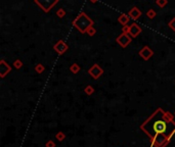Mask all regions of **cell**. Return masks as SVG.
I'll use <instances>...</instances> for the list:
<instances>
[{
  "mask_svg": "<svg viewBox=\"0 0 175 147\" xmlns=\"http://www.w3.org/2000/svg\"><path fill=\"white\" fill-rule=\"evenodd\" d=\"M174 114L158 107L140 126L148 135L152 147H166L175 134Z\"/></svg>",
  "mask_w": 175,
  "mask_h": 147,
  "instance_id": "obj_1",
  "label": "cell"
},
{
  "mask_svg": "<svg viewBox=\"0 0 175 147\" xmlns=\"http://www.w3.org/2000/svg\"><path fill=\"white\" fill-rule=\"evenodd\" d=\"M56 15H57L60 19H63V17L66 15V10L64 8H60L57 11H56Z\"/></svg>",
  "mask_w": 175,
  "mask_h": 147,
  "instance_id": "obj_19",
  "label": "cell"
},
{
  "mask_svg": "<svg viewBox=\"0 0 175 147\" xmlns=\"http://www.w3.org/2000/svg\"><path fill=\"white\" fill-rule=\"evenodd\" d=\"M13 66H15L17 70H20V68H22V66H23V61L20 59H17L13 61Z\"/></svg>",
  "mask_w": 175,
  "mask_h": 147,
  "instance_id": "obj_18",
  "label": "cell"
},
{
  "mask_svg": "<svg viewBox=\"0 0 175 147\" xmlns=\"http://www.w3.org/2000/svg\"><path fill=\"white\" fill-rule=\"evenodd\" d=\"M89 1H90L91 3H95V2H97L98 0H89Z\"/></svg>",
  "mask_w": 175,
  "mask_h": 147,
  "instance_id": "obj_24",
  "label": "cell"
},
{
  "mask_svg": "<svg viewBox=\"0 0 175 147\" xmlns=\"http://www.w3.org/2000/svg\"><path fill=\"white\" fill-rule=\"evenodd\" d=\"M72 24H73V26L80 32V33L85 34L89 28L93 27L94 22H93V20L90 19L84 11H82V13H80L79 15L74 20Z\"/></svg>",
  "mask_w": 175,
  "mask_h": 147,
  "instance_id": "obj_2",
  "label": "cell"
},
{
  "mask_svg": "<svg viewBox=\"0 0 175 147\" xmlns=\"http://www.w3.org/2000/svg\"><path fill=\"white\" fill-rule=\"evenodd\" d=\"M116 41H117V43L119 44V45L121 46L122 48H126L128 45H129L130 43H131L132 38L130 37V36L128 35V34L122 33L121 35H119L118 37H117Z\"/></svg>",
  "mask_w": 175,
  "mask_h": 147,
  "instance_id": "obj_5",
  "label": "cell"
},
{
  "mask_svg": "<svg viewBox=\"0 0 175 147\" xmlns=\"http://www.w3.org/2000/svg\"><path fill=\"white\" fill-rule=\"evenodd\" d=\"M70 70H71V72H73V74H78V72H80V65L78 63H73L70 66Z\"/></svg>",
  "mask_w": 175,
  "mask_h": 147,
  "instance_id": "obj_12",
  "label": "cell"
},
{
  "mask_svg": "<svg viewBox=\"0 0 175 147\" xmlns=\"http://www.w3.org/2000/svg\"><path fill=\"white\" fill-rule=\"evenodd\" d=\"M146 17H148V19L153 20V19H154V17H157V13L154 10V9H150V10L146 11Z\"/></svg>",
  "mask_w": 175,
  "mask_h": 147,
  "instance_id": "obj_16",
  "label": "cell"
},
{
  "mask_svg": "<svg viewBox=\"0 0 175 147\" xmlns=\"http://www.w3.org/2000/svg\"><path fill=\"white\" fill-rule=\"evenodd\" d=\"M138 54H139V56L144 60H148L153 55H154V51H153L148 46H144V47L139 50Z\"/></svg>",
  "mask_w": 175,
  "mask_h": 147,
  "instance_id": "obj_8",
  "label": "cell"
},
{
  "mask_svg": "<svg viewBox=\"0 0 175 147\" xmlns=\"http://www.w3.org/2000/svg\"><path fill=\"white\" fill-rule=\"evenodd\" d=\"M167 3H168V0H156V4L158 5L159 7H161V8L166 6Z\"/></svg>",
  "mask_w": 175,
  "mask_h": 147,
  "instance_id": "obj_17",
  "label": "cell"
},
{
  "mask_svg": "<svg viewBox=\"0 0 175 147\" xmlns=\"http://www.w3.org/2000/svg\"><path fill=\"white\" fill-rule=\"evenodd\" d=\"M168 27L170 28V29L172 30L173 32H175V17H173V19L171 20L170 22H169Z\"/></svg>",
  "mask_w": 175,
  "mask_h": 147,
  "instance_id": "obj_20",
  "label": "cell"
},
{
  "mask_svg": "<svg viewBox=\"0 0 175 147\" xmlns=\"http://www.w3.org/2000/svg\"><path fill=\"white\" fill-rule=\"evenodd\" d=\"M86 33H87L88 35L90 36V37H92V36H94V35H95V33H96V30L94 29L93 27H91V28H89V29L87 30V32H86Z\"/></svg>",
  "mask_w": 175,
  "mask_h": 147,
  "instance_id": "obj_21",
  "label": "cell"
},
{
  "mask_svg": "<svg viewBox=\"0 0 175 147\" xmlns=\"http://www.w3.org/2000/svg\"><path fill=\"white\" fill-rule=\"evenodd\" d=\"M60 0H34V2L44 11V13H49L54 6L58 3Z\"/></svg>",
  "mask_w": 175,
  "mask_h": 147,
  "instance_id": "obj_3",
  "label": "cell"
},
{
  "mask_svg": "<svg viewBox=\"0 0 175 147\" xmlns=\"http://www.w3.org/2000/svg\"><path fill=\"white\" fill-rule=\"evenodd\" d=\"M88 74L93 78L94 80H97L98 78H100L104 74V70L98 65L97 63H94L91 68L88 70Z\"/></svg>",
  "mask_w": 175,
  "mask_h": 147,
  "instance_id": "obj_4",
  "label": "cell"
},
{
  "mask_svg": "<svg viewBox=\"0 0 175 147\" xmlns=\"http://www.w3.org/2000/svg\"><path fill=\"white\" fill-rule=\"evenodd\" d=\"M45 147H55V143H54V141L49 140V141H47V142H46Z\"/></svg>",
  "mask_w": 175,
  "mask_h": 147,
  "instance_id": "obj_23",
  "label": "cell"
},
{
  "mask_svg": "<svg viewBox=\"0 0 175 147\" xmlns=\"http://www.w3.org/2000/svg\"><path fill=\"white\" fill-rule=\"evenodd\" d=\"M142 32V29L137 25L136 23H133L131 26H130V30H129V36L133 39V38H136L140 33Z\"/></svg>",
  "mask_w": 175,
  "mask_h": 147,
  "instance_id": "obj_9",
  "label": "cell"
},
{
  "mask_svg": "<svg viewBox=\"0 0 175 147\" xmlns=\"http://www.w3.org/2000/svg\"><path fill=\"white\" fill-rule=\"evenodd\" d=\"M55 138L57 139V141H60V142H62V141H64V140H65V139H66V134L63 132V131H60V132L56 133Z\"/></svg>",
  "mask_w": 175,
  "mask_h": 147,
  "instance_id": "obj_13",
  "label": "cell"
},
{
  "mask_svg": "<svg viewBox=\"0 0 175 147\" xmlns=\"http://www.w3.org/2000/svg\"><path fill=\"white\" fill-rule=\"evenodd\" d=\"M174 116H175V112H174Z\"/></svg>",
  "mask_w": 175,
  "mask_h": 147,
  "instance_id": "obj_25",
  "label": "cell"
},
{
  "mask_svg": "<svg viewBox=\"0 0 175 147\" xmlns=\"http://www.w3.org/2000/svg\"><path fill=\"white\" fill-rule=\"evenodd\" d=\"M84 92H85L87 95H92V94L94 93V88L92 87V86H90V85H88V86H86L85 87V89H84Z\"/></svg>",
  "mask_w": 175,
  "mask_h": 147,
  "instance_id": "obj_15",
  "label": "cell"
},
{
  "mask_svg": "<svg viewBox=\"0 0 175 147\" xmlns=\"http://www.w3.org/2000/svg\"><path fill=\"white\" fill-rule=\"evenodd\" d=\"M53 49L58 55H62V54H64L68 49H69V46H68V44L66 43L64 40H58V41L53 45Z\"/></svg>",
  "mask_w": 175,
  "mask_h": 147,
  "instance_id": "obj_6",
  "label": "cell"
},
{
  "mask_svg": "<svg viewBox=\"0 0 175 147\" xmlns=\"http://www.w3.org/2000/svg\"><path fill=\"white\" fill-rule=\"evenodd\" d=\"M45 70V66L43 65L42 63H38L36 64L35 66V72H37V74H42V72Z\"/></svg>",
  "mask_w": 175,
  "mask_h": 147,
  "instance_id": "obj_14",
  "label": "cell"
},
{
  "mask_svg": "<svg viewBox=\"0 0 175 147\" xmlns=\"http://www.w3.org/2000/svg\"><path fill=\"white\" fill-rule=\"evenodd\" d=\"M129 30H130V26L128 25L122 27V32H123L124 34H128V35H129Z\"/></svg>",
  "mask_w": 175,
  "mask_h": 147,
  "instance_id": "obj_22",
  "label": "cell"
},
{
  "mask_svg": "<svg viewBox=\"0 0 175 147\" xmlns=\"http://www.w3.org/2000/svg\"><path fill=\"white\" fill-rule=\"evenodd\" d=\"M127 15H129L131 20H133V21H137V20L142 15V13L139 10V8H137L136 6H133L131 9H130L129 13H128Z\"/></svg>",
  "mask_w": 175,
  "mask_h": 147,
  "instance_id": "obj_10",
  "label": "cell"
},
{
  "mask_svg": "<svg viewBox=\"0 0 175 147\" xmlns=\"http://www.w3.org/2000/svg\"><path fill=\"white\" fill-rule=\"evenodd\" d=\"M129 21H130V17L128 15H126V13H122V15L118 17V22H119V24H121L122 26H126L129 23Z\"/></svg>",
  "mask_w": 175,
  "mask_h": 147,
  "instance_id": "obj_11",
  "label": "cell"
},
{
  "mask_svg": "<svg viewBox=\"0 0 175 147\" xmlns=\"http://www.w3.org/2000/svg\"><path fill=\"white\" fill-rule=\"evenodd\" d=\"M11 72V66L4 59L0 60V78L3 79Z\"/></svg>",
  "mask_w": 175,
  "mask_h": 147,
  "instance_id": "obj_7",
  "label": "cell"
}]
</instances>
